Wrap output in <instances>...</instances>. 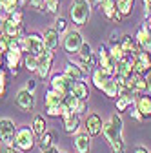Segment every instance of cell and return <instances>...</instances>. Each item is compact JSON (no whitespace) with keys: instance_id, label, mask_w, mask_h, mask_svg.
<instances>
[{"instance_id":"13","label":"cell","mask_w":151,"mask_h":153,"mask_svg":"<svg viewBox=\"0 0 151 153\" xmlns=\"http://www.w3.org/2000/svg\"><path fill=\"white\" fill-rule=\"evenodd\" d=\"M26 40H27V53H33L36 56H40L44 53L46 46H44L42 35H38V33H27L26 35Z\"/></svg>"},{"instance_id":"44","label":"cell","mask_w":151,"mask_h":153,"mask_svg":"<svg viewBox=\"0 0 151 153\" xmlns=\"http://www.w3.org/2000/svg\"><path fill=\"white\" fill-rule=\"evenodd\" d=\"M149 16H151V0H144V18L147 20Z\"/></svg>"},{"instance_id":"43","label":"cell","mask_w":151,"mask_h":153,"mask_svg":"<svg viewBox=\"0 0 151 153\" xmlns=\"http://www.w3.org/2000/svg\"><path fill=\"white\" fill-rule=\"evenodd\" d=\"M120 36H122V35H120L118 31H111V35H109V44H111V46H113V44H118V42H120Z\"/></svg>"},{"instance_id":"2","label":"cell","mask_w":151,"mask_h":153,"mask_svg":"<svg viewBox=\"0 0 151 153\" xmlns=\"http://www.w3.org/2000/svg\"><path fill=\"white\" fill-rule=\"evenodd\" d=\"M69 16L77 27L86 26L91 16V2L89 0H73L69 6Z\"/></svg>"},{"instance_id":"15","label":"cell","mask_w":151,"mask_h":153,"mask_svg":"<svg viewBox=\"0 0 151 153\" xmlns=\"http://www.w3.org/2000/svg\"><path fill=\"white\" fill-rule=\"evenodd\" d=\"M135 108L140 111L144 120H149L151 119V95L149 93H140L135 100Z\"/></svg>"},{"instance_id":"36","label":"cell","mask_w":151,"mask_h":153,"mask_svg":"<svg viewBox=\"0 0 151 153\" xmlns=\"http://www.w3.org/2000/svg\"><path fill=\"white\" fill-rule=\"evenodd\" d=\"M56 31H58L60 35H64L67 29H69V26H67V22H66V18H62V16H58L56 15V18H55V26H53Z\"/></svg>"},{"instance_id":"41","label":"cell","mask_w":151,"mask_h":153,"mask_svg":"<svg viewBox=\"0 0 151 153\" xmlns=\"http://www.w3.org/2000/svg\"><path fill=\"white\" fill-rule=\"evenodd\" d=\"M9 18H11V20H15L16 24H22L24 15H22V11H20V9H15L13 13H9Z\"/></svg>"},{"instance_id":"42","label":"cell","mask_w":151,"mask_h":153,"mask_svg":"<svg viewBox=\"0 0 151 153\" xmlns=\"http://www.w3.org/2000/svg\"><path fill=\"white\" fill-rule=\"evenodd\" d=\"M129 108H131V111H129V115H131V117H133V119H135L137 122H144V117L140 115V111H138V109L135 108V104H131Z\"/></svg>"},{"instance_id":"37","label":"cell","mask_w":151,"mask_h":153,"mask_svg":"<svg viewBox=\"0 0 151 153\" xmlns=\"http://www.w3.org/2000/svg\"><path fill=\"white\" fill-rule=\"evenodd\" d=\"M46 2V11L53 13V15H58L60 11V0H44Z\"/></svg>"},{"instance_id":"3","label":"cell","mask_w":151,"mask_h":153,"mask_svg":"<svg viewBox=\"0 0 151 153\" xmlns=\"http://www.w3.org/2000/svg\"><path fill=\"white\" fill-rule=\"evenodd\" d=\"M35 131L31 129V126H20L16 128V133H15V146L20 149V151H31L36 144V139H35Z\"/></svg>"},{"instance_id":"7","label":"cell","mask_w":151,"mask_h":153,"mask_svg":"<svg viewBox=\"0 0 151 153\" xmlns=\"http://www.w3.org/2000/svg\"><path fill=\"white\" fill-rule=\"evenodd\" d=\"M15 133L16 124L11 119H0V144L15 146Z\"/></svg>"},{"instance_id":"38","label":"cell","mask_w":151,"mask_h":153,"mask_svg":"<svg viewBox=\"0 0 151 153\" xmlns=\"http://www.w3.org/2000/svg\"><path fill=\"white\" fill-rule=\"evenodd\" d=\"M131 104H133V102H129L127 99H124V97H117V111H118V113L127 111Z\"/></svg>"},{"instance_id":"52","label":"cell","mask_w":151,"mask_h":153,"mask_svg":"<svg viewBox=\"0 0 151 153\" xmlns=\"http://www.w3.org/2000/svg\"><path fill=\"white\" fill-rule=\"evenodd\" d=\"M147 24H149V27H151V16H149V18H147Z\"/></svg>"},{"instance_id":"34","label":"cell","mask_w":151,"mask_h":153,"mask_svg":"<svg viewBox=\"0 0 151 153\" xmlns=\"http://www.w3.org/2000/svg\"><path fill=\"white\" fill-rule=\"evenodd\" d=\"M6 93H7V73L6 69L0 68V100L6 99Z\"/></svg>"},{"instance_id":"18","label":"cell","mask_w":151,"mask_h":153,"mask_svg":"<svg viewBox=\"0 0 151 153\" xmlns=\"http://www.w3.org/2000/svg\"><path fill=\"white\" fill-rule=\"evenodd\" d=\"M42 38H44V46H46V49L55 51L56 48L60 46V33L56 31L55 27H47V29L42 33Z\"/></svg>"},{"instance_id":"14","label":"cell","mask_w":151,"mask_h":153,"mask_svg":"<svg viewBox=\"0 0 151 153\" xmlns=\"http://www.w3.org/2000/svg\"><path fill=\"white\" fill-rule=\"evenodd\" d=\"M91 135L87 131H77L75 133V139H73V146L77 153H89L91 151Z\"/></svg>"},{"instance_id":"40","label":"cell","mask_w":151,"mask_h":153,"mask_svg":"<svg viewBox=\"0 0 151 153\" xmlns=\"http://www.w3.org/2000/svg\"><path fill=\"white\" fill-rule=\"evenodd\" d=\"M27 2H29V6L35 7L36 11H46V2H44V0H27Z\"/></svg>"},{"instance_id":"53","label":"cell","mask_w":151,"mask_h":153,"mask_svg":"<svg viewBox=\"0 0 151 153\" xmlns=\"http://www.w3.org/2000/svg\"><path fill=\"white\" fill-rule=\"evenodd\" d=\"M147 51H149V53H151V44H149V48H147Z\"/></svg>"},{"instance_id":"33","label":"cell","mask_w":151,"mask_h":153,"mask_svg":"<svg viewBox=\"0 0 151 153\" xmlns=\"http://www.w3.org/2000/svg\"><path fill=\"white\" fill-rule=\"evenodd\" d=\"M0 9H4L9 15L15 9H20V6H18V0H0Z\"/></svg>"},{"instance_id":"8","label":"cell","mask_w":151,"mask_h":153,"mask_svg":"<svg viewBox=\"0 0 151 153\" xmlns=\"http://www.w3.org/2000/svg\"><path fill=\"white\" fill-rule=\"evenodd\" d=\"M53 60H55V53L51 49H44V53L38 56V68H36V75L40 79H47V75L51 71V66H53Z\"/></svg>"},{"instance_id":"46","label":"cell","mask_w":151,"mask_h":153,"mask_svg":"<svg viewBox=\"0 0 151 153\" xmlns=\"http://www.w3.org/2000/svg\"><path fill=\"white\" fill-rule=\"evenodd\" d=\"M144 76H146V93L151 95V71H147Z\"/></svg>"},{"instance_id":"6","label":"cell","mask_w":151,"mask_h":153,"mask_svg":"<svg viewBox=\"0 0 151 153\" xmlns=\"http://www.w3.org/2000/svg\"><path fill=\"white\" fill-rule=\"evenodd\" d=\"M15 104H16V108L20 109V111L29 113V111L35 108V93L27 91L26 88L18 89L16 95H15Z\"/></svg>"},{"instance_id":"55","label":"cell","mask_w":151,"mask_h":153,"mask_svg":"<svg viewBox=\"0 0 151 153\" xmlns=\"http://www.w3.org/2000/svg\"><path fill=\"white\" fill-rule=\"evenodd\" d=\"M97 2H100V0H97Z\"/></svg>"},{"instance_id":"12","label":"cell","mask_w":151,"mask_h":153,"mask_svg":"<svg viewBox=\"0 0 151 153\" xmlns=\"http://www.w3.org/2000/svg\"><path fill=\"white\" fill-rule=\"evenodd\" d=\"M62 120H64V131L67 135H73V133H77L80 129V115H77V113L66 109L62 115Z\"/></svg>"},{"instance_id":"30","label":"cell","mask_w":151,"mask_h":153,"mask_svg":"<svg viewBox=\"0 0 151 153\" xmlns=\"http://www.w3.org/2000/svg\"><path fill=\"white\" fill-rule=\"evenodd\" d=\"M66 109H67V108L64 106V102H62V104H53V106H46V113H47V117H53V119H56V117H62Z\"/></svg>"},{"instance_id":"47","label":"cell","mask_w":151,"mask_h":153,"mask_svg":"<svg viewBox=\"0 0 151 153\" xmlns=\"http://www.w3.org/2000/svg\"><path fill=\"white\" fill-rule=\"evenodd\" d=\"M122 18H124V15L117 9V11H115V15L111 16V20H113V22H122Z\"/></svg>"},{"instance_id":"1","label":"cell","mask_w":151,"mask_h":153,"mask_svg":"<svg viewBox=\"0 0 151 153\" xmlns=\"http://www.w3.org/2000/svg\"><path fill=\"white\" fill-rule=\"evenodd\" d=\"M102 135L109 142L113 153H126V140H124V120L120 113H113L109 120L102 124Z\"/></svg>"},{"instance_id":"11","label":"cell","mask_w":151,"mask_h":153,"mask_svg":"<svg viewBox=\"0 0 151 153\" xmlns=\"http://www.w3.org/2000/svg\"><path fill=\"white\" fill-rule=\"evenodd\" d=\"M22 59H24V53H22V49H20V48H16V49H9V51L4 55V60H6V64H7L9 71H11L15 76L18 75V66H20Z\"/></svg>"},{"instance_id":"25","label":"cell","mask_w":151,"mask_h":153,"mask_svg":"<svg viewBox=\"0 0 151 153\" xmlns=\"http://www.w3.org/2000/svg\"><path fill=\"white\" fill-rule=\"evenodd\" d=\"M107 79H109V76H107L100 68H95V69L91 71V80H93V84H95V88H97V89H100V91H102L104 84L107 82Z\"/></svg>"},{"instance_id":"19","label":"cell","mask_w":151,"mask_h":153,"mask_svg":"<svg viewBox=\"0 0 151 153\" xmlns=\"http://www.w3.org/2000/svg\"><path fill=\"white\" fill-rule=\"evenodd\" d=\"M135 38H137L138 46L147 51V48H149V44H151V27H149V24H144V26L137 31Z\"/></svg>"},{"instance_id":"51","label":"cell","mask_w":151,"mask_h":153,"mask_svg":"<svg viewBox=\"0 0 151 153\" xmlns=\"http://www.w3.org/2000/svg\"><path fill=\"white\" fill-rule=\"evenodd\" d=\"M2 62H4V55H0V66H2Z\"/></svg>"},{"instance_id":"26","label":"cell","mask_w":151,"mask_h":153,"mask_svg":"<svg viewBox=\"0 0 151 153\" xmlns=\"http://www.w3.org/2000/svg\"><path fill=\"white\" fill-rule=\"evenodd\" d=\"M98 9L111 20V16L115 15V11H117V2H115V0H100V2H98Z\"/></svg>"},{"instance_id":"27","label":"cell","mask_w":151,"mask_h":153,"mask_svg":"<svg viewBox=\"0 0 151 153\" xmlns=\"http://www.w3.org/2000/svg\"><path fill=\"white\" fill-rule=\"evenodd\" d=\"M31 129L35 131V135H42V133L47 129V122L42 115H35L33 117V122H31Z\"/></svg>"},{"instance_id":"24","label":"cell","mask_w":151,"mask_h":153,"mask_svg":"<svg viewBox=\"0 0 151 153\" xmlns=\"http://www.w3.org/2000/svg\"><path fill=\"white\" fill-rule=\"evenodd\" d=\"M118 84H117V80L113 79V76H109L107 79V82L104 84V88H102V91H104V95L107 99H117L118 97Z\"/></svg>"},{"instance_id":"29","label":"cell","mask_w":151,"mask_h":153,"mask_svg":"<svg viewBox=\"0 0 151 153\" xmlns=\"http://www.w3.org/2000/svg\"><path fill=\"white\" fill-rule=\"evenodd\" d=\"M66 99V95L58 93V91H55L49 88V91L46 93V106H53V104H62Z\"/></svg>"},{"instance_id":"32","label":"cell","mask_w":151,"mask_h":153,"mask_svg":"<svg viewBox=\"0 0 151 153\" xmlns=\"http://www.w3.org/2000/svg\"><path fill=\"white\" fill-rule=\"evenodd\" d=\"M137 60L149 71L151 69V53L149 51H146V49H140L138 53H137Z\"/></svg>"},{"instance_id":"35","label":"cell","mask_w":151,"mask_h":153,"mask_svg":"<svg viewBox=\"0 0 151 153\" xmlns=\"http://www.w3.org/2000/svg\"><path fill=\"white\" fill-rule=\"evenodd\" d=\"M109 53H111V56H113V59H115L117 62H118V60H122L124 56H126V53H124V49H122L120 42H118V44H113V46L109 48Z\"/></svg>"},{"instance_id":"54","label":"cell","mask_w":151,"mask_h":153,"mask_svg":"<svg viewBox=\"0 0 151 153\" xmlns=\"http://www.w3.org/2000/svg\"><path fill=\"white\" fill-rule=\"evenodd\" d=\"M0 26H2V18H0Z\"/></svg>"},{"instance_id":"10","label":"cell","mask_w":151,"mask_h":153,"mask_svg":"<svg viewBox=\"0 0 151 153\" xmlns=\"http://www.w3.org/2000/svg\"><path fill=\"white\" fill-rule=\"evenodd\" d=\"M102 124H104V120L98 113H89L86 117L84 128L91 137H98V135H102Z\"/></svg>"},{"instance_id":"23","label":"cell","mask_w":151,"mask_h":153,"mask_svg":"<svg viewBox=\"0 0 151 153\" xmlns=\"http://www.w3.org/2000/svg\"><path fill=\"white\" fill-rule=\"evenodd\" d=\"M64 73H66L67 76H71L73 80H82V79H86L84 71L80 69V66H78L77 62H67V64L64 66Z\"/></svg>"},{"instance_id":"31","label":"cell","mask_w":151,"mask_h":153,"mask_svg":"<svg viewBox=\"0 0 151 153\" xmlns=\"http://www.w3.org/2000/svg\"><path fill=\"white\" fill-rule=\"evenodd\" d=\"M115 2H117V9H118L124 16L131 15V11H133V2H135V0H115Z\"/></svg>"},{"instance_id":"20","label":"cell","mask_w":151,"mask_h":153,"mask_svg":"<svg viewBox=\"0 0 151 153\" xmlns=\"http://www.w3.org/2000/svg\"><path fill=\"white\" fill-rule=\"evenodd\" d=\"M120 46H122L124 53H138L142 49L137 42V38L131 36V35H122L120 36Z\"/></svg>"},{"instance_id":"49","label":"cell","mask_w":151,"mask_h":153,"mask_svg":"<svg viewBox=\"0 0 151 153\" xmlns=\"http://www.w3.org/2000/svg\"><path fill=\"white\" fill-rule=\"evenodd\" d=\"M133 153H151V151H149V149H147L146 146H137Z\"/></svg>"},{"instance_id":"16","label":"cell","mask_w":151,"mask_h":153,"mask_svg":"<svg viewBox=\"0 0 151 153\" xmlns=\"http://www.w3.org/2000/svg\"><path fill=\"white\" fill-rule=\"evenodd\" d=\"M64 106L73 111V113H77V115H82L87 111V100H80L77 97H73V95H66V99H64Z\"/></svg>"},{"instance_id":"28","label":"cell","mask_w":151,"mask_h":153,"mask_svg":"<svg viewBox=\"0 0 151 153\" xmlns=\"http://www.w3.org/2000/svg\"><path fill=\"white\" fill-rule=\"evenodd\" d=\"M22 62H24V68H26L27 71L36 73V68H38V56H36V55H33V53H24Z\"/></svg>"},{"instance_id":"21","label":"cell","mask_w":151,"mask_h":153,"mask_svg":"<svg viewBox=\"0 0 151 153\" xmlns=\"http://www.w3.org/2000/svg\"><path fill=\"white\" fill-rule=\"evenodd\" d=\"M71 95H73V97H77V99H80V100H89V88L84 82V79L82 80H75Z\"/></svg>"},{"instance_id":"9","label":"cell","mask_w":151,"mask_h":153,"mask_svg":"<svg viewBox=\"0 0 151 153\" xmlns=\"http://www.w3.org/2000/svg\"><path fill=\"white\" fill-rule=\"evenodd\" d=\"M0 33H4V35H6V36H9V38H18V36L26 35V33H24V27H22V24H16L15 20H11V18H9V15L2 18V26H0Z\"/></svg>"},{"instance_id":"50","label":"cell","mask_w":151,"mask_h":153,"mask_svg":"<svg viewBox=\"0 0 151 153\" xmlns=\"http://www.w3.org/2000/svg\"><path fill=\"white\" fill-rule=\"evenodd\" d=\"M27 4V0H18V6H20V7H24Z\"/></svg>"},{"instance_id":"22","label":"cell","mask_w":151,"mask_h":153,"mask_svg":"<svg viewBox=\"0 0 151 153\" xmlns=\"http://www.w3.org/2000/svg\"><path fill=\"white\" fill-rule=\"evenodd\" d=\"M55 142H56V133H55V131H47V129L42 133V135H38V140H36L40 151H42V149H47V148H51V146H55Z\"/></svg>"},{"instance_id":"48","label":"cell","mask_w":151,"mask_h":153,"mask_svg":"<svg viewBox=\"0 0 151 153\" xmlns=\"http://www.w3.org/2000/svg\"><path fill=\"white\" fill-rule=\"evenodd\" d=\"M40 153H66V151H60L56 146H51V148H47V149H42Z\"/></svg>"},{"instance_id":"45","label":"cell","mask_w":151,"mask_h":153,"mask_svg":"<svg viewBox=\"0 0 151 153\" xmlns=\"http://www.w3.org/2000/svg\"><path fill=\"white\" fill-rule=\"evenodd\" d=\"M27 91H31V93H35V89H36V80H33V79H29L27 82H26V86H24Z\"/></svg>"},{"instance_id":"4","label":"cell","mask_w":151,"mask_h":153,"mask_svg":"<svg viewBox=\"0 0 151 153\" xmlns=\"http://www.w3.org/2000/svg\"><path fill=\"white\" fill-rule=\"evenodd\" d=\"M82 42H84V38H82V33L78 29H67L60 40V46L64 48V51L67 55H77Z\"/></svg>"},{"instance_id":"5","label":"cell","mask_w":151,"mask_h":153,"mask_svg":"<svg viewBox=\"0 0 151 153\" xmlns=\"http://www.w3.org/2000/svg\"><path fill=\"white\" fill-rule=\"evenodd\" d=\"M49 84H51V89L58 91V93H62V95H69L71 89H73L75 80L62 71V73H55V75L51 76V82H49Z\"/></svg>"},{"instance_id":"39","label":"cell","mask_w":151,"mask_h":153,"mask_svg":"<svg viewBox=\"0 0 151 153\" xmlns=\"http://www.w3.org/2000/svg\"><path fill=\"white\" fill-rule=\"evenodd\" d=\"M0 153H24L16 146H9V144H0Z\"/></svg>"},{"instance_id":"17","label":"cell","mask_w":151,"mask_h":153,"mask_svg":"<svg viewBox=\"0 0 151 153\" xmlns=\"http://www.w3.org/2000/svg\"><path fill=\"white\" fill-rule=\"evenodd\" d=\"M78 60H82V62H86V64H89L93 69L97 68V53L93 51V48L87 44V42H82V46H80V49H78Z\"/></svg>"}]
</instances>
